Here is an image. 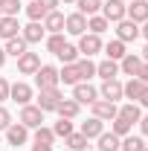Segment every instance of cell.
I'll list each match as a JSON object with an SVG mask.
<instances>
[{"label": "cell", "mask_w": 148, "mask_h": 151, "mask_svg": "<svg viewBox=\"0 0 148 151\" xmlns=\"http://www.w3.org/2000/svg\"><path fill=\"white\" fill-rule=\"evenodd\" d=\"M9 99L18 102V105H29V99H32V87L23 84V81H15V84L9 87Z\"/></svg>", "instance_id": "obj_13"}, {"label": "cell", "mask_w": 148, "mask_h": 151, "mask_svg": "<svg viewBox=\"0 0 148 151\" xmlns=\"http://www.w3.org/2000/svg\"><path fill=\"white\" fill-rule=\"evenodd\" d=\"M3 50H6V55L20 58L23 52H26V41H23L20 35H15V38H9V41H6V47H3Z\"/></svg>", "instance_id": "obj_22"}, {"label": "cell", "mask_w": 148, "mask_h": 151, "mask_svg": "<svg viewBox=\"0 0 148 151\" xmlns=\"http://www.w3.org/2000/svg\"><path fill=\"white\" fill-rule=\"evenodd\" d=\"M139 67H142V58H139V55H134V52H128V55L119 61V70H122L125 76H131V78L139 73Z\"/></svg>", "instance_id": "obj_17"}, {"label": "cell", "mask_w": 148, "mask_h": 151, "mask_svg": "<svg viewBox=\"0 0 148 151\" xmlns=\"http://www.w3.org/2000/svg\"><path fill=\"white\" fill-rule=\"evenodd\" d=\"M105 55L111 58V61H122V58L128 55V52H125V44H122L119 38H116V41H111V44L105 47Z\"/></svg>", "instance_id": "obj_25"}, {"label": "cell", "mask_w": 148, "mask_h": 151, "mask_svg": "<svg viewBox=\"0 0 148 151\" xmlns=\"http://www.w3.org/2000/svg\"><path fill=\"white\" fill-rule=\"evenodd\" d=\"M26 15H29V20H44V18H47V9H44L38 0H29V6H26Z\"/></svg>", "instance_id": "obj_36"}, {"label": "cell", "mask_w": 148, "mask_h": 151, "mask_svg": "<svg viewBox=\"0 0 148 151\" xmlns=\"http://www.w3.org/2000/svg\"><path fill=\"white\" fill-rule=\"evenodd\" d=\"M44 29L52 32V35L61 32V29H64V15H61V12H47V18H44Z\"/></svg>", "instance_id": "obj_21"}, {"label": "cell", "mask_w": 148, "mask_h": 151, "mask_svg": "<svg viewBox=\"0 0 148 151\" xmlns=\"http://www.w3.org/2000/svg\"><path fill=\"white\" fill-rule=\"evenodd\" d=\"M125 18H131L134 23H145L148 20V0H131Z\"/></svg>", "instance_id": "obj_9"}, {"label": "cell", "mask_w": 148, "mask_h": 151, "mask_svg": "<svg viewBox=\"0 0 148 151\" xmlns=\"http://www.w3.org/2000/svg\"><path fill=\"white\" fill-rule=\"evenodd\" d=\"M18 29H20L18 18H0V38H3V41L15 38V35H18Z\"/></svg>", "instance_id": "obj_20"}, {"label": "cell", "mask_w": 148, "mask_h": 151, "mask_svg": "<svg viewBox=\"0 0 148 151\" xmlns=\"http://www.w3.org/2000/svg\"><path fill=\"white\" fill-rule=\"evenodd\" d=\"M139 35H145V41H148V20H145V26L139 29Z\"/></svg>", "instance_id": "obj_48"}, {"label": "cell", "mask_w": 148, "mask_h": 151, "mask_svg": "<svg viewBox=\"0 0 148 151\" xmlns=\"http://www.w3.org/2000/svg\"><path fill=\"white\" fill-rule=\"evenodd\" d=\"M73 99L78 105H93V102L99 99V90H96L93 84H87V81H78L73 87Z\"/></svg>", "instance_id": "obj_7"}, {"label": "cell", "mask_w": 148, "mask_h": 151, "mask_svg": "<svg viewBox=\"0 0 148 151\" xmlns=\"http://www.w3.org/2000/svg\"><path fill=\"white\" fill-rule=\"evenodd\" d=\"M52 134H55V137H70V134H73V122H70V119H58L55 125H52Z\"/></svg>", "instance_id": "obj_39"}, {"label": "cell", "mask_w": 148, "mask_h": 151, "mask_svg": "<svg viewBox=\"0 0 148 151\" xmlns=\"http://www.w3.org/2000/svg\"><path fill=\"white\" fill-rule=\"evenodd\" d=\"M58 58H61L64 64H75V61H78V47L64 44V47H61V52H58Z\"/></svg>", "instance_id": "obj_35"}, {"label": "cell", "mask_w": 148, "mask_h": 151, "mask_svg": "<svg viewBox=\"0 0 148 151\" xmlns=\"http://www.w3.org/2000/svg\"><path fill=\"white\" fill-rule=\"evenodd\" d=\"M41 122H44V111H41L38 105H23V108H20V125H26V128H41Z\"/></svg>", "instance_id": "obj_5"}, {"label": "cell", "mask_w": 148, "mask_h": 151, "mask_svg": "<svg viewBox=\"0 0 148 151\" xmlns=\"http://www.w3.org/2000/svg\"><path fill=\"white\" fill-rule=\"evenodd\" d=\"M108 26H111V23L102 18V15H90V18H87V29H90L93 35H102V32H105Z\"/></svg>", "instance_id": "obj_30"}, {"label": "cell", "mask_w": 148, "mask_h": 151, "mask_svg": "<svg viewBox=\"0 0 148 151\" xmlns=\"http://www.w3.org/2000/svg\"><path fill=\"white\" fill-rule=\"evenodd\" d=\"M55 111H58V116H61V119H75V116H78V111H81V105H78L75 99H61V105H58Z\"/></svg>", "instance_id": "obj_18"}, {"label": "cell", "mask_w": 148, "mask_h": 151, "mask_svg": "<svg viewBox=\"0 0 148 151\" xmlns=\"http://www.w3.org/2000/svg\"><path fill=\"white\" fill-rule=\"evenodd\" d=\"M78 134H84L87 139H96V137H102L105 134V122L102 119H96V116H90L87 122H81V131Z\"/></svg>", "instance_id": "obj_16"}, {"label": "cell", "mask_w": 148, "mask_h": 151, "mask_svg": "<svg viewBox=\"0 0 148 151\" xmlns=\"http://www.w3.org/2000/svg\"><path fill=\"white\" fill-rule=\"evenodd\" d=\"M134 78H139L142 84H148V64H145V61H142V67H139V73L134 76Z\"/></svg>", "instance_id": "obj_42"}, {"label": "cell", "mask_w": 148, "mask_h": 151, "mask_svg": "<svg viewBox=\"0 0 148 151\" xmlns=\"http://www.w3.org/2000/svg\"><path fill=\"white\" fill-rule=\"evenodd\" d=\"M75 67H78V76H81V81H87L90 76H96V64H93L90 58H81V61H75Z\"/></svg>", "instance_id": "obj_34"}, {"label": "cell", "mask_w": 148, "mask_h": 151, "mask_svg": "<svg viewBox=\"0 0 148 151\" xmlns=\"http://www.w3.org/2000/svg\"><path fill=\"white\" fill-rule=\"evenodd\" d=\"M119 151H145V142H142V137H122Z\"/></svg>", "instance_id": "obj_28"}, {"label": "cell", "mask_w": 148, "mask_h": 151, "mask_svg": "<svg viewBox=\"0 0 148 151\" xmlns=\"http://www.w3.org/2000/svg\"><path fill=\"white\" fill-rule=\"evenodd\" d=\"M20 3L18 0H0V18H18Z\"/></svg>", "instance_id": "obj_32"}, {"label": "cell", "mask_w": 148, "mask_h": 151, "mask_svg": "<svg viewBox=\"0 0 148 151\" xmlns=\"http://www.w3.org/2000/svg\"><path fill=\"white\" fill-rule=\"evenodd\" d=\"M96 139H99V151H119V142H122L113 131L111 134H102V137H96Z\"/></svg>", "instance_id": "obj_27"}, {"label": "cell", "mask_w": 148, "mask_h": 151, "mask_svg": "<svg viewBox=\"0 0 148 151\" xmlns=\"http://www.w3.org/2000/svg\"><path fill=\"white\" fill-rule=\"evenodd\" d=\"M47 35V29H44V23H41V20H32V23H29V26H23V41H26V44H38V41H41V38Z\"/></svg>", "instance_id": "obj_15"}, {"label": "cell", "mask_w": 148, "mask_h": 151, "mask_svg": "<svg viewBox=\"0 0 148 151\" xmlns=\"http://www.w3.org/2000/svg\"><path fill=\"white\" fill-rule=\"evenodd\" d=\"M102 50V38L99 35H81V41H78V52H84V58H90V55H96Z\"/></svg>", "instance_id": "obj_12"}, {"label": "cell", "mask_w": 148, "mask_h": 151, "mask_svg": "<svg viewBox=\"0 0 148 151\" xmlns=\"http://www.w3.org/2000/svg\"><path fill=\"white\" fill-rule=\"evenodd\" d=\"M125 12H128L125 0H102V18L108 23H119L125 18Z\"/></svg>", "instance_id": "obj_1"}, {"label": "cell", "mask_w": 148, "mask_h": 151, "mask_svg": "<svg viewBox=\"0 0 148 151\" xmlns=\"http://www.w3.org/2000/svg\"><path fill=\"white\" fill-rule=\"evenodd\" d=\"M90 108H93V116L102 119V122H111V119H116V113H119L116 102H108V99H96Z\"/></svg>", "instance_id": "obj_4"}, {"label": "cell", "mask_w": 148, "mask_h": 151, "mask_svg": "<svg viewBox=\"0 0 148 151\" xmlns=\"http://www.w3.org/2000/svg\"><path fill=\"white\" fill-rule=\"evenodd\" d=\"M139 131L148 137V116H139Z\"/></svg>", "instance_id": "obj_45"}, {"label": "cell", "mask_w": 148, "mask_h": 151, "mask_svg": "<svg viewBox=\"0 0 148 151\" xmlns=\"http://www.w3.org/2000/svg\"><path fill=\"white\" fill-rule=\"evenodd\" d=\"M116 116L128 119L131 125H134V122H139V116H142V111H139V105H137V102H128V105H122V108H119V113H116Z\"/></svg>", "instance_id": "obj_24"}, {"label": "cell", "mask_w": 148, "mask_h": 151, "mask_svg": "<svg viewBox=\"0 0 148 151\" xmlns=\"http://www.w3.org/2000/svg\"><path fill=\"white\" fill-rule=\"evenodd\" d=\"M35 142H44V145H52L55 142V134H52V128H35Z\"/></svg>", "instance_id": "obj_37"}, {"label": "cell", "mask_w": 148, "mask_h": 151, "mask_svg": "<svg viewBox=\"0 0 148 151\" xmlns=\"http://www.w3.org/2000/svg\"><path fill=\"white\" fill-rule=\"evenodd\" d=\"M64 142H67L70 151H84L87 148V137L84 134H70V137H64Z\"/></svg>", "instance_id": "obj_29"}, {"label": "cell", "mask_w": 148, "mask_h": 151, "mask_svg": "<svg viewBox=\"0 0 148 151\" xmlns=\"http://www.w3.org/2000/svg\"><path fill=\"white\" fill-rule=\"evenodd\" d=\"M142 61L148 64V44H145V50H142Z\"/></svg>", "instance_id": "obj_49"}, {"label": "cell", "mask_w": 148, "mask_h": 151, "mask_svg": "<svg viewBox=\"0 0 148 151\" xmlns=\"http://www.w3.org/2000/svg\"><path fill=\"white\" fill-rule=\"evenodd\" d=\"M96 73L102 76L105 81H108V78H116V76H119V61H111V58H105L102 64H96Z\"/></svg>", "instance_id": "obj_19"}, {"label": "cell", "mask_w": 148, "mask_h": 151, "mask_svg": "<svg viewBox=\"0 0 148 151\" xmlns=\"http://www.w3.org/2000/svg\"><path fill=\"white\" fill-rule=\"evenodd\" d=\"M12 125V113L6 111V108H0V131H6Z\"/></svg>", "instance_id": "obj_40"}, {"label": "cell", "mask_w": 148, "mask_h": 151, "mask_svg": "<svg viewBox=\"0 0 148 151\" xmlns=\"http://www.w3.org/2000/svg\"><path fill=\"white\" fill-rule=\"evenodd\" d=\"M6 139H9V145H23L26 139H29V128L26 125H20V122H12L9 128H6Z\"/></svg>", "instance_id": "obj_8"}, {"label": "cell", "mask_w": 148, "mask_h": 151, "mask_svg": "<svg viewBox=\"0 0 148 151\" xmlns=\"http://www.w3.org/2000/svg\"><path fill=\"white\" fill-rule=\"evenodd\" d=\"M38 67H41V58H38V52H29V50H26V52L18 58V70H20L23 76H35V73H38Z\"/></svg>", "instance_id": "obj_10"}, {"label": "cell", "mask_w": 148, "mask_h": 151, "mask_svg": "<svg viewBox=\"0 0 148 151\" xmlns=\"http://www.w3.org/2000/svg\"><path fill=\"white\" fill-rule=\"evenodd\" d=\"M58 81H64V84H78V81H81L78 67H75V64H64V70H58Z\"/></svg>", "instance_id": "obj_23"}, {"label": "cell", "mask_w": 148, "mask_h": 151, "mask_svg": "<svg viewBox=\"0 0 148 151\" xmlns=\"http://www.w3.org/2000/svg\"><path fill=\"white\" fill-rule=\"evenodd\" d=\"M75 6H78V12H81V15H87V18H90V15H96V12L102 9V0H75Z\"/></svg>", "instance_id": "obj_33"}, {"label": "cell", "mask_w": 148, "mask_h": 151, "mask_svg": "<svg viewBox=\"0 0 148 151\" xmlns=\"http://www.w3.org/2000/svg\"><path fill=\"white\" fill-rule=\"evenodd\" d=\"M61 99H64V96H61L58 87H47V90L38 93V108H41L44 113H47V111H55L58 105H61Z\"/></svg>", "instance_id": "obj_3"}, {"label": "cell", "mask_w": 148, "mask_h": 151, "mask_svg": "<svg viewBox=\"0 0 148 151\" xmlns=\"http://www.w3.org/2000/svg\"><path fill=\"white\" fill-rule=\"evenodd\" d=\"M145 151H148V145H145Z\"/></svg>", "instance_id": "obj_51"}, {"label": "cell", "mask_w": 148, "mask_h": 151, "mask_svg": "<svg viewBox=\"0 0 148 151\" xmlns=\"http://www.w3.org/2000/svg\"><path fill=\"white\" fill-rule=\"evenodd\" d=\"M116 38H119L122 44L137 41V38H139V23H134L131 18H122L119 23H116Z\"/></svg>", "instance_id": "obj_6"}, {"label": "cell", "mask_w": 148, "mask_h": 151, "mask_svg": "<svg viewBox=\"0 0 148 151\" xmlns=\"http://www.w3.org/2000/svg\"><path fill=\"white\" fill-rule=\"evenodd\" d=\"M3 64H6V50L0 47V67H3Z\"/></svg>", "instance_id": "obj_47"}, {"label": "cell", "mask_w": 148, "mask_h": 151, "mask_svg": "<svg viewBox=\"0 0 148 151\" xmlns=\"http://www.w3.org/2000/svg\"><path fill=\"white\" fill-rule=\"evenodd\" d=\"M137 105H139V108H148V84L142 87V93H139V99H137Z\"/></svg>", "instance_id": "obj_43"}, {"label": "cell", "mask_w": 148, "mask_h": 151, "mask_svg": "<svg viewBox=\"0 0 148 151\" xmlns=\"http://www.w3.org/2000/svg\"><path fill=\"white\" fill-rule=\"evenodd\" d=\"M142 87H145V84H142L139 78H128V84H122V96H128L131 102H137L139 93H142Z\"/></svg>", "instance_id": "obj_26"}, {"label": "cell", "mask_w": 148, "mask_h": 151, "mask_svg": "<svg viewBox=\"0 0 148 151\" xmlns=\"http://www.w3.org/2000/svg\"><path fill=\"white\" fill-rule=\"evenodd\" d=\"M35 84L38 90H47V87H58L61 81H58V70L52 67V64H41L35 73Z\"/></svg>", "instance_id": "obj_2"}, {"label": "cell", "mask_w": 148, "mask_h": 151, "mask_svg": "<svg viewBox=\"0 0 148 151\" xmlns=\"http://www.w3.org/2000/svg\"><path fill=\"white\" fill-rule=\"evenodd\" d=\"M38 3H41L47 12H55V6H58V0H38Z\"/></svg>", "instance_id": "obj_44"}, {"label": "cell", "mask_w": 148, "mask_h": 151, "mask_svg": "<svg viewBox=\"0 0 148 151\" xmlns=\"http://www.w3.org/2000/svg\"><path fill=\"white\" fill-rule=\"evenodd\" d=\"M64 3H75V0H64Z\"/></svg>", "instance_id": "obj_50"}, {"label": "cell", "mask_w": 148, "mask_h": 151, "mask_svg": "<svg viewBox=\"0 0 148 151\" xmlns=\"http://www.w3.org/2000/svg\"><path fill=\"white\" fill-rule=\"evenodd\" d=\"M32 151H52V145H44V142H35V145H32Z\"/></svg>", "instance_id": "obj_46"}, {"label": "cell", "mask_w": 148, "mask_h": 151, "mask_svg": "<svg viewBox=\"0 0 148 151\" xmlns=\"http://www.w3.org/2000/svg\"><path fill=\"white\" fill-rule=\"evenodd\" d=\"M111 122H113V125H111V131L116 134L119 139H122V137H128V134H131V128H134L128 119H122V116H116V119H111Z\"/></svg>", "instance_id": "obj_31"}, {"label": "cell", "mask_w": 148, "mask_h": 151, "mask_svg": "<svg viewBox=\"0 0 148 151\" xmlns=\"http://www.w3.org/2000/svg\"><path fill=\"white\" fill-rule=\"evenodd\" d=\"M128 3H131V0H128Z\"/></svg>", "instance_id": "obj_52"}, {"label": "cell", "mask_w": 148, "mask_h": 151, "mask_svg": "<svg viewBox=\"0 0 148 151\" xmlns=\"http://www.w3.org/2000/svg\"><path fill=\"white\" fill-rule=\"evenodd\" d=\"M102 99H108V102H116V99H122V81L119 78H108L105 84H102Z\"/></svg>", "instance_id": "obj_14"}, {"label": "cell", "mask_w": 148, "mask_h": 151, "mask_svg": "<svg viewBox=\"0 0 148 151\" xmlns=\"http://www.w3.org/2000/svg\"><path fill=\"white\" fill-rule=\"evenodd\" d=\"M64 44H67V41H64V35H61V32H55V35L47 38V50H50L52 55H58V52H61V47H64Z\"/></svg>", "instance_id": "obj_38"}, {"label": "cell", "mask_w": 148, "mask_h": 151, "mask_svg": "<svg viewBox=\"0 0 148 151\" xmlns=\"http://www.w3.org/2000/svg\"><path fill=\"white\" fill-rule=\"evenodd\" d=\"M9 87H12V84H9L6 78H0V102H6V99H9Z\"/></svg>", "instance_id": "obj_41"}, {"label": "cell", "mask_w": 148, "mask_h": 151, "mask_svg": "<svg viewBox=\"0 0 148 151\" xmlns=\"http://www.w3.org/2000/svg\"><path fill=\"white\" fill-rule=\"evenodd\" d=\"M64 29H67L70 35H84V29H87V18H84L81 12L67 15V18H64Z\"/></svg>", "instance_id": "obj_11"}]
</instances>
